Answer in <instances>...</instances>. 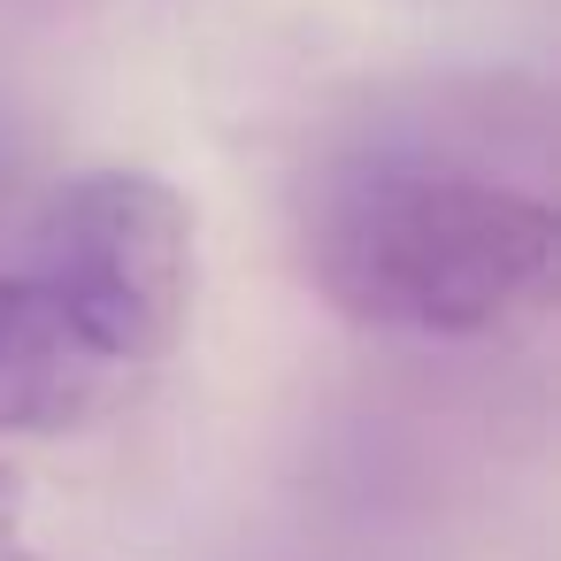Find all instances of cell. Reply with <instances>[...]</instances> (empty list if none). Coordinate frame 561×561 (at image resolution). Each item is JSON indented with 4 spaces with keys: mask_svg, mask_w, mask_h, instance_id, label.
<instances>
[{
    "mask_svg": "<svg viewBox=\"0 0 561 561\" xmlns=\"http://www.w3.org/2000/svg\"><path fill=\"white\" fill-rule=\"evenodd\" d=\"M9 561H32V553H9Z\"/></svg>",
    "mask_w": 561,
    "mask_h": 561,
    "instance_id": "obj_5",
    "label": "cell"
},
{
    "mask_svg": "<svg viewBox=\"0 0 561 561\" xmlns=\"http://www.w3.org/2000/svg\"><path fill=\"white\" fill-rule=\"evenodd\" d=\"M300 270L354 331L500 339L553 308L561 216L484 170L346 154L300 201Z\"/></svg>",
    "mask_w": 561,
    "mask_h": 561,
    "instance_id": "obj_1",
    "label": "cell"
},
{
    "mask_svg": "<svg viewBox=\"0 0 561 561\" xmlns=\"http://www.w3.org/2000/svg\"><path fill=\"white\" fill-rule=\"evenodd\" d=\"M24 500H32L24 469H16V461H0V561L16 553V530H24Z\"/></svg>",
    "mask_w": 561,
    "mask_h": 561,
    "instance_id": "obj_4",
    "label": "cell"
},
{
    "mask_svg": "<svg viewBox=\"0 0 561 561\" xmlns=\"http://www.w3.org/2000/svg\"><path fill=\"white\" fill-rule=\"evenodd\" d=\"M24 270L108 369L139 377L193 323L201 216L154 170H78L39 201Z\"/></svg>",
    "mask_w": 561,
    "mask_h": 561,
    "instance_id": "obj_2",
    "label": "cell"
},
{
    "mask_svg": "<svg viewBox=\"0 0 561 561\" xmlns=\"http://www.w3.org/2000/svg\"><path fill=\"white\" fill-rule=\"evenodd\" d=\"M124 369H108L32 270H0V438H62L116 408Z\"/></svg>",
    "mask_w": 561,
    "mask_h": 561,
    "instance_id": "obj_3",
    "label": "cell"
}]
</instances>
